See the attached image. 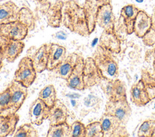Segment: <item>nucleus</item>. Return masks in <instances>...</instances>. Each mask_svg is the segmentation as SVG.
<instances>
[{"label": "nucleus", "mask_w": 155, "mask_h": 137, "mask_svg": "<svg viewBox=\"0 0 155 137\" xmlns=\"http://www.w3.org/2000/svg\"><path fill=\"white\" fill-rule=\"evenodd\" d=\"M62 24L71 32L81 36L91 34L84 8L74 0L64 1Z\"/></svg>", "instance_id": "1"}, {"label": "nucleus", "mask_w": 155, "mask_h": 137, "mask_svg": "<svg viewBox=\"0 0 155 137\" xmlns=\"http://www.w3.org/2000/svg\"><path fill=\"white\" fill-rule=\"evenodd\" d=\"M92 57L101 71L103 78L109 80L118 78L119 65L111 51L98 45Z\"/></svg>", "instance_id": "2"}, {"label": "nucleus", "mask_w": 155, "mask_h": 137, "mask_svg": "<svg viewBox=\"0 0 155 137\" xmlns=\"http://www.w3.org/2000/svg\"><path fill=\"white\" fill-rule=\"evenodd\" d=\"M99 121L103 130L104 137L130 136L126 124L115 116L104 113Z\"/></svg>", "instance_id": "3"}, {"label": "nucleus", "mask_w": 155, "mask_h": 137, "mask_svg": "<svg viewBox=\"0 0 155 137\" xmlns=\"http://www.w3.org/2000/svg\"><path fill=\"white\" fill-rule=\"evenodd\" d=\"M36 73L31 59L27 56L21 59L18 69L15 72L13 80L28 88L35 81Z\"/></svg>", "instance_id": "4"}, {"label": "nucleus", "mask_w": 155, "mask_h": 137, "mask_svg": "<svg viewBox=\"0 0 155 137\" xmlns=\"http://www.w3.org/2000/svg\"><path fill=\"white\" fill-rule=\"evenodd\" d=\"M25 47L22 40H16L0 34V57L8 62H13Z\"/></svg>", "instance_id": "5"}, {"label": "nucleus", "mask_w": 155, "mask_h": 137, "mask_svg": "<svg viewBox=\"0 0 155 137\" xmlns=\"http://www.w3.org/2000/svg\"><path fill=\"white\" fill-rule=\"evenodd\" d=\"M8 88L10 95L8 111L10 115L16 113L21 108L27 98L28 92L27 88L14 80Z\"/></svg>", "instance_id": "6"}, {"label": "nucleus", "mask_w": 155, "mask_h": 137, "mask_svg": "<svg viewBox=\"0 0 155 137\" xmlns=\"http://www.w3.org/2000/svg\"><path fill=\"white\" fill-rule=\"evenodd\" d=\"M104 113L115 116L127 124L131 115V108L127 99L115 101L108 100Z\"/></svg>", "instance_id": "7"}, {"label": "nucleus", "mask_w": 155, "mask_h": 137, "mask_svg": "<svg viewBox=\"0 0 155 137\" xmlns=\"http://www.w3.org/2000/svg\"><path fill=\"white\" fill-rule=\"evenodd\" d=\"M115 23L116 18L113 13L111 3H108L101 6L97 12L96 24L105 32L114 34L116 33Z\"/></svg>", "instance_id": "8"}, {"label": "nucleus", "mask_w": 155, "mask_h": 137, "mask_svg": "<svg viewBox=\"0 0 155 137\" xmlns=\"http://www.w3.org/2000/svg\"><path fill=\"white\" fill-rule=\"evenodd\" d=\"M29 29L19 20L0 24V34L16 40H23L28 34Z\"/></svg>", "instance_id": "9"}, {"label": "nucleus", "mask_w": 155, "mask_h": 137, "mask_svg": "<svg viewBox=\"0 0 155 137\" xmlns=\"http://www.w3.org/2000/svg\"><path fill=\"white\" fill-rule=\"evenodd\" d=\"M102 78L101 72L93 57H87L84 60V80L85 89L99 84Z\"/></svg>", "instance_id": "10"}, {"label": "nucleus", "mask_w": 155, "mask_h": 137, "mask_svg": "<svg viewBox=\"0 0 155 137\" xmlns=\"http://www.w3.org/2000/svg\"><path fill=\"white\" fill-rule=\"evenodd\" d=\"M32 48L28 49L30 52L28 51L27 56L31 59L36 71L41 73L47 69L48 57V43H44L37 49Z\"/></svg>", "instance_id": "11"}, {"label": "nucleus", "mask_w": 155, "mask_h": 137, "mask_svg": "<svg viewBox=\"0 0 155 137\" xmlns=\"http://www.w3.org/2000/svg\"><path fill=\"white\" fill-rule=\"evenodd\" d=\"M50 112L48 107L40 98H38L30 104L29 118L31 124L40 126L44 120L48 119Z\"/></svg>", "instance_id": "12"}, {"label": "nucleus", "mask_w": 155, "mask_h": 137, "mask_svg": "<svg viewBox=\"0 0 155 137\" xmlns=\"http://www.w3.org/2000/svg\"><path fill=\"white\" fill-rule=\"evenodd\" d=\"M130 92L131 102L137 106H144L152 100L151 96L141 78L132 85Z\"/></svg>", "instance_id": "13"}, {"label": "nucleus", "mask_w": 155, "mask_h": 137, "mask_svg": "<svg viewBox=\"0 0 155 137\" xmlns=\"http://www.w3.org/2000/svg\"><path fill=\"white\" fill-rule=\"evenodd\" d=\"M108 3H111V0H85L83 7L87 16L90 34L96 28V17L100 7Z\"/></svg>", "instance_id": "14"}, {"label": "nucleus", "mask_w": 155, "mask_h": 137, "mask_svg": "<svg viewBox=\"0 0 155 137\" xmlns=\"http://www.w3.org/2000/svg\"><path fill=\"white\" fill-rule=\"evenodd\" d=\"M84 60L85 59L82 56H79L78 62L73 71L66 80L67 85L71 89L78 91H83L85 89L84 80Z\"/></svg>", "instance_id": "15"}, {"label": "nucleus", "mask_w": 155, "mask_h": 137, "mask_svg": "<svg viewBox=\"0 0 155 137\" xmlns=\"http://www.w3.org/2000/svg\"><path fill=\"white\" fill-rule=\"evenodd\" d=\"M79 55L72 53L66 56L65 59L60 63L53 71L56 77L61 78L65 81L68 79L73 71L78 60Z\"/></svg>", "instance_id": "16"}, {"label": "nucleus", "mask_w": 155, "mask_h": 137, "mask_svg": "<svg viewBox=\"0 0 155 137\" xmlns=\"http://www.w3.org/2000/svg\"><path fill=\"white\" fill-rule=\"evenodd\" d=\"M48 57L47 70L53 71L66 57V48L59 44L48 43Z\"/></svg>", "instance_id": "17"}, {"label": "nucleus", "mask_w": 155, "mask_h": 137, "mask_svg": "<svg viewBox=\"0 0 155 137\" xmlns=\"http://www.w3.org/2000/svg\"><path fill=\"white\" fill-rule=\"evenodd\" d=\"M64 1L56 0L48 8L46 16L47 24L52 28H59L62 24Z\"/></svg>", "instance_id": "18"}, {"label": "nucleus", "mask_w": 155, "mask_h": 137, "mask_svg": "<svg viewBox=\"0 0 155 137\" xmlns=\"http://www.w3.org/2000/svg\"><path fill=\"white\" fill-rule=\"evenodd\" d=\"M140 9L134 4H127L120 10V16L123 19L125 31L128 34L134 32V24Z\"/></svg>", "instance_id": "19"}, {"label": "nucleus", "mask_w": 155, "mask_h": 137, "mask_svg": "<svg viewBox=\"0 0 155 137\" xmlns=\"http://www.w3.org/2000/svg\"><path fill=\"white\" fill-rule=\"evenodd\" d=\"M152 26L151 17L144 10H140L134 24V33L142 39L151 29Z\"/></svg>", "instance_id": "20"}, {"label": "nucleus", "mask_w": 155, "mask_h": 137, "mask_svg": "<svg viewBox=\"0 0 155 137\" xmlns=\"http://www.w3.org/2000/svg\"><path fill=\"white\" fill-rule=\"evenodd\" d=\"M19 10L20 8L12 1L0 4V24L18 20Z\"/></svg>", "instance_id": "21"}, {"label": "nucleus", "mask_w": 155, "mask_h": 137, "mask_svg": "<svg viewBox=\"0 0 155 137\" xmlns=\"http://www.w3.org/2000/svg\"><path fill=\"white\" fill-rule=\"evenodd\" d=\"M68 118V110L65 105L61 101L57 100L54 106L50 109L48 118L50 125H56L67 123Z\"/></svg>", "instance_id": "22"}, {"label": "nucleus", "mask_w": 155, "mask_h": 137, "mask_svg": "<svg viewBox=\"0 0 155 137\" xmlns=\"http://www.w3.org/2000/svg\"><path fill=\"white\" fill-rule=\"evenodd\" d=\"M19 116L16 113L0 115V137H5L14 133Z\"/></svg>", "instance_id": "23"}, {"label": "nucleus", "mask_w": 155, "mask_h": 137, "mask_svg": "<svg viewBox=\"0 0 155 137\" xmlns=\"http://www.w3.org/2000/svg\"><path fill=\"white\" fill-rule=\"evenodd\" d=\"M98 45L109 50L113 54L119 53L121 51L120 41L116 33L110 34L103 31Z\"/></svg>", "instance_id": "24"}, {"label": "nucleus", "mask_w": 155, "mask_h": 137, "mask_svg": "<svg viewBox=\"0 0 155 137\" xmlns=\"http://www.w3.org/2000/svg\"><path fill=\"white\" fill-rule=\"evenodd\" d=\"M40 98L48 107L52 108L57 101L56 91L53 84H48L43 88L39 93Z\"/></svg>", "instance_id": "25"}, {"label": "nucleus", "mask_w": 155, "mask_h": 137, "mask_svg": "<svg viewBox=\"0 0 155 137\" xmlns=\"http://www.w3.org/2000/svg\"><path fill=\"white\" fill-rule=\"evenodd\" d=\"M70 126L67 123L50 125L47 137H70Z\"/></svg>", "instance_id": "26"}, {"label": "nucleus", "mask_w": 155, "mask_h": 137, "mask_svg": "<svg viewBox=\"0 0 155 137\" xmlns=\"http://www.w3.org/2000/svg\"><path fill=\"white\" fill-rule=\"evenodd\" d=\"M18 20L27 25L30 30L35 28V18L31 10L25 7L20 8Z\"/></svg>", "instance_id": "27"}, {"label": "nucleus", "mask_w": 155, "mask_h": 137, "mask_svg": "<svg viewBox=\"0 0 155 137\" xmlns=\"http://www.w3.org/2000/svg\"><path fill=\"white\" fill-rule=\"evenodd\" d=\"M127 98V87L125 83L117 78L113 80V91L112 98L109 101H119Z\"/></svg>", "instance_id": "28"}, {"label": "nucleus", "mask_w": 155, "mask_h": 137, "mask_svg": "<svg viewBox=\"0 0 155 137\" xmlns=\"http://www.w3.org/2000/svg\"><path fill=\"white\" fill-rule=\"evenodd\" d=\"M137 136L139 137H155V120L144 121L138 129Z\"/></svg>", "instance_id": "29"}, {"label": "nucleus", "mask_w": 155, "mask_h": 137, "mask_svg": "<svg viewBox=\"0 0 155 137\" xmlns=\"http://www.w3.org/2000/svg\"><path fill=\"white\" fill-rule=\"evenodd\" d=\"M140 78L143 80L153 100L155 98V77L147 69H143L141 72Z\"/></svg>", "instance_id": "30"}, {"label": "nucleus", "mask_w": 155, "mask_h": 137, "mask_svg": "<svg viewBox=\"0 0 155 137\" xmlns=\"http://www.w3.org/2000/svg\"><path fill=\"white\" fill-rule=\"evenodd\" d=\"M13 136L14 137H38V133L31 124L27 123L16 129Z\"/></svg>", "instance_id": "31"}, {"label": "nucleus", "mask_w": 155, "mask_h": 137, "mask_svg": "<svg viewBox=\"0 0 155 137\" xmlns=\"http://www.w3.org/2000/svg\"><path fill=\"white\" fill-rule=\"evenodd\" d=\"M85 137H104L100 121H95L85 126Z\"/></svg>", "instance_id": "32"}, {"label": "nucleus", "mask_w": 155, "mask_h": 137, "mask_svg": "<svg viewBox=\"0 0 155 137\" xmlns=\"http://www.w3.org/2000/svg\"><path fill=\"white\" fill-rule=\"evenodd\" d=\"M10 95L7 87L4 91L0 92V115L5 116L9 115V103Z\"/></svg>", "instance_id": "33"}, {"label": "nucleus", "mask_w": 155, "mask_h": 137, "mask_svg": "<svg viewBox=\"0 0 155 137\" xmlns=\"http://www.w3.org/2000/svg\"><path fill=\"white\" fill-rule=\"evenodd\" d=\"M70 137H85V126L79 121H75L70 125Z\"/></svg>", "instance_id": "34"}, {"label": "nucleus", "mask_w": 155, "mask_h": 137, "mask_svg": "<svg viewBox=\"0 0 155 137\" xmlns=\"http://www.w3.org/2000/svg\"><path fill=\"white\" fill-rule=\"evenodd\" d=\"M108 100L112 98L113 91V80H109L102 78L99 83Z\"/></svg>", "instance_id": "35"}, {"label": "nucleus", "mask_w": 155, "mask_h": 137, "mask_svg": "<svg viewBox=\"0 0 155 137\" xmlns=\"http://www.w3.org/2000/svg\"><path fill=\"white\" fill-rule=\"evenodd\" d=\"M143 44L148 46H153L155 45V30L153 28L142 38Z\"/></svg>", "instance_id": "36"}, {"label": "nucleus", "mask_w": 155, "mask_h": 137, "mask_svg": "<svg viewBox=\"0 0 155 137\" xmlns=\"http://www.w3.org/2000/svg\"><path fill=\"white\" fill-rule=\"evenodd\" d=\"M145 60L148 63L155 61V45L153 49H148L146 51L145 54Z\"/></svg>", "instance_id": "37"}, {"label": "nucleus", "mask_w": 155, "mask_h": 137, "mask_svg": "<svg viewBox=\"0 0 155 137\" xmlns=\"http://www.w3.org/2000/svg\"><path fill=\"white\" fill-rule=\"evenodd\" d=\"M151 17V21H152L151 28H153V29L155 30V7L154 8V9L153 10V13H152Z\"/></svg>", "instance_id": "38"}, {"label": "nucleus", "mask_w": 155, "mask_h": 137, "mask_svg": "<svg viewBox=\"0 0 155 137\" xmlns=\"http://www.w3.org/2000/svg\"><path fill=\"white\" fill-rule=\"evenodd\" d=\"M36 2L40 4H45L48 0H36Z\"/></svg>", "instance_id": "39"}, {"label": "nucleus", "mask_w": 155, "mask_h": 137, "mask_svg": "<svg viewBox=\"0 0 155 137\" xmlns=\"http://www.w3.org/2000/svg\"><path fill=\"white\" fill-rule=\"evenodd\" d=\"M2 66H3V60H2V58L0 57V71H1V69H2Z\"/></svg>", "instance_id": "40"}, {"label": "nucleus", "mask_w": 155, "mask_h": 137, "mask_svg": "<svg viewBox=\"0 0 155 137\" xmlns=\"http://www.w3.org/2000/svg\"><path fill=\"white\" fill-rule=\"evenodd\" d=\"M153 70H154V72L155 74V61H153Z\"/></svg>", "instance_id": "41"}, {"label": "nucleus", "mask_w": 155, "mask_h": 137, "mask_svg": "<svg viewBox=\"0 0 155 137\" xmlns=\"http://www.w3.org/2000/svg\"><path fill=\"white\" fill-rule=\"evenodd\" d=\"M0 1H2V0H0Z\"/></svg>", "instance_id": "42"}]
</instances>
